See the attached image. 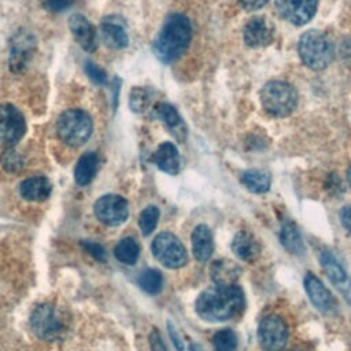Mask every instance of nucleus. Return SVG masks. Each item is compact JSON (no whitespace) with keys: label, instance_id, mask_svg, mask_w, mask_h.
Wrapping results in <instances>:
<instances>
[{"label":"nucleus","instance_id":"obj_36","mask_svg":"<svg viewBox=\"0 0 351 351\" xmlns=\"http://www.w3.org/2000/svg\"><path fill=\"white\" fill-rule=\"evenodd\" d=\"M149 347H151V351H167V348L162 340V336L156 329H154L149 333Z\"/></svg>","mask_w":351,"mask_h":351},{"label":"nucleus","instance_id":"obj_31","mask_svg":"<svg viewBox=\"0 0 351 351\" xmlns=\"http://www.w3.org/2000/svg\"><path fill=\"white\" fill-rule=\"evenodd\" d=\"M151 100V92L145 88H134L130 92V108L134 112H143Z\"/></svg>","mask_w":351,"mask_h":351},{"label":"nucleus","instance_id":"obj_35","mask_svg":"<svg viewBox=\"0 0 351 351\" xmlns=\"http://www.w3.org/2000/svg\"><path fill=\"white\" fill-rule=\"evenodd\" d=\"M44 5L53 12H60L63 10H67L74 0H43Z\"/></svg>","mask_w":351,"mask_h":351},{"label":"nucleus","instance_id":"obj_5","mask_svg":"<svg viewBox=\"0 0 351 351\" xmlns=\"http://www.w3.org/2000/svg\"><path fill=\"white\" fill-rule=\"evenodd\" d=\"M93 125L88 112L81 108H70L60 114L56 132L59 138L70 147H80L90 137Z\"/></svg>","mask_w":351,"mask_h":351},{"label":"nucleus","instance_id":"obj_22","mask_svg":"<svg viewBox=\"0 0 351 351\" xmlns=\"http://www.w3.org/2000/svg\"><path fill=\"white\" fill-rule=\"evenodd\" d=\"M52 191L51 182L48 178L38 176V177H30L25 180L19 186V193L23 199L30 202H43L49 197Z\"/></svg>","mask_w":351,"mask_h":351},{"label":"nucleus","instance_id":"obj_15","mask_svg":"<svg viewBox=\"0 0 351 351\" xmlns=\"http://www.w3.org/2000/svg\"><path fill=\"white\" fill-rule=\"evenodd\" d=\"M100 34L104 44L114 49L125 48L129 43L126 25L121 16H106L100 23Z\"/></svg>","mask_w":351,"mask_h":351},{"label":"nucleus","instance_id":"obj_40","mask_svg":"<svg viewBox=\"0 0 351 351\" xmlns=\"http://www.w3.org/2000/svg\"><path fill=\"white\" fill-rule=\"evenodd\" d=\"M189 351H204L199 344H196V343H191V346H189Z\"/></svg>","mask_w":351,"mask_h":351},{"label":"nucleus","instance_id":"obj_23","mask_svg":"<svg viewBox=\"0 0 351 351\" xmlns=\"http://www.w3.org/2000/svg\"><path fill=\"white\" fill-rule=\"evenodd\" d=\"M241 269L232 261L219 259L210 267L211 280L215 285H233L236 284Z\"/></svg>","mask_w":351,"mask_h":351},{"label":"nucleus","instance_id":"obj_26","mask_svg":"<svg viewBox=\"0 0 351 351\" xmlns=\"http://www.w3.org/2000/svg\"><path fill=\"white\" fill-rule=\"evenodd\" d=\"M241 184L252 193H265L270 189V177L262 170L251 169L243 173Z\"/></svg>","mask_w":351,"mask_h":351},{"label":"nucleus","instance_id":"obj_7","mask_svg":"<svg viewBox=\"0 0 351 351\" xmlns=\"http://www.w3.org/2000/svg\"><path fill=\"white\" fill-rule=\"evenodd\" d=\"M289 336L287 322L276 314L266 315L258 326V339L265 351H282Z\"/></svg>","mask_w":351,"mask_h":351},{"label":"nucleus","instance_id":"obj_24","mask_svg":"<svg viewBox=\"0 0 351 351\" xmlns=\"http://www.w3.org/2000/svg\"><path fill=\"white\" fill-rule=\"evenodd\" d=\"M280 241L282 244V247L293 255H302L306 251L304 243H303V237L299 232V228L296 226V223L291 219H287L282 222L281 225V230H280Z\"/></svg>","mask_w":351,"mask_h":351},{"label":"nucleus","instance_id":"obj_17","mask_svg":"<svg viewBox=\"0 0 351 351\" xmlns=\"http://www.w3.org/2000/svg\"><path fill=\"white\" fill-rule=\"evenodd\" d=\"M69 27L84 51L93 52L97 48L96 29L84 15L73 14L69 18Z\"/></svg>","mask_w":351,"mask_h":351},{"label":"nucleus","instance_id":"obj_21","mask_svg":"<svg viewBox=\"0 0 351 351\" xmlns=\"http://www.w3.org/2000/svg\"><path fill=\"white\" fill-rule=\"evenodd\" d=\"M232 251L241 261L254 262L259 256L261 245L250 232L241 230L237 232L232 240Z\"/></svg>","mask_w":351,"mask_h":351},{"label":"nucleus","instance_id":"obj_10","mask_svg":"<svg viewBox=\"0 0 351 351\" xmlns=\"http://www.w3.org/2000/svg\"><path fill=\"white\" fill-rule=\"evenodd\" d=\"M97 219L108 226H118L129 217V206L125 197L119 195H104L93 206Z\"/></svg>","mask_w":351,"mask_h":351},{"label":"nucleus","instance_id":"obj_13","mask_svg":"<svg viewBox=\"0 0 351 351\" xmlns=\"http://www.w3.org/2000/svg\"><path fill=\"white\" fill-rule=\"evenodd\" d=\"M304 291L313 306L321 313H332L336 308V299L314 273H306L303 278Z\"/></svg>","mask_w":351,"mask_h":351},{"label":"nucleus","instance_id":"obj_30","mask_svg":"<svg viewBox=\"0 0 351 351\" xmlns=\"http://www.w3.org/2000/svg\"><path fill=\"white\" fill-rule=\"evenodd\" d=\"M158 221H159V208L156 206L145 207L138 217V226L141 229V233L144 236L151 234L155 230Z\"/></svg>","mask_w":351,"mask_h":351},{"label":"nucleus","instance_id":"obj_38","mask_svg":"<svg viewBox=\"0 0 351 351\" xmlns=\"http://www.w3.org/2000/svg\"><path fill=\"white\" fill-rule=\"evenodd\" d=\"M340 222L343 228L351 233V206H346L340 210Z\"/></svg>","mask_w":351,"mask_h":351},{"label":"nucleus","instance_id":"obj_25","mask_svg":"<svg viewBox=\"0 0 351 351\" xmlns=\"http://www.w3.org/2000/svg\"><path fill=\"white\" fill-rule=\"evenodd\" d=\"M99 170V156L95 152H85L74 169V180L78 185H88Z\"/></svg>","mask_w":351,"mask_h":351},{"label":"nucleus","instance_id":"obj_19","mask_svg":"<svg viewBox=\"0 0 351 351\" xmlns=\"http://www.w3.org/2000/svg\"><path fill=\"white\" fill-rule=\"evenodd\" d=\"M192 243V254L199 262H207L214 252V237L211 229L200 223L195 226L191 234Z\"/></svg>","mask_w":351,"mask_h":351},{"label":"nucleus","instance_id":"obj_27","mask_svg":"<svg viewBox=\"0 0 351 351\" xmlns=\"http://www.w3.org/2000/svg\"><path fill=\"white\" fill-rule=\"evenodd\" d=\"M114 255L125 265H134L140 255V247L134 239L125 237L115 245Z\"/></svg>","mask_w":351,"mask_h":351},{"label":"nucleus","instance_id":"obj_4","mask_svg":"<svg viewBox=\"0 0 351 351\" xmlns=\"http://www.w3.org/2000/svg\"><path fill=\"white\" fill-rule=\"evenodd\" d=\"M261 101L266 112L284 118L293 112L298 104V93L292 85L284 81H270L261 90Z\"/></svg>","mask_w":351,"mask_h":351},{"label":"nucleus","instance_id":"obj_2","mask_svg":"<svg viewBox=\"0 0 351 351\" xmlns=\"http://www.w3.org/2000/svg\"><path fill=\"white\" fill-rule=\"evenodd\" d=\"M191 38L192 26L189 19L182 14H171L154 41V53L160 62L171 63L186 51Z\"/></svg>","mask_w":351,"mask_h":351},{"label":"nucleus","instance_id":"obj_32","mask_svg":"<svg viewBox=\"0 0 351 351\" xmlns=\"http://www.w3.org/2000/svg\"><path fill=\"white\" fill-rule=\"evenodd\" d=\"M1 163L7 171H18L23 166L22 158L14 149H8L4 152V155L1 156Z\"/></svg>","mask_w":351,"mask_h":351},{"label":"nucleus","instance_id":"obj_8","mask_svg":"<svg viewBox=\"0 0 351 351\" xmlns=\"http://www.w3.org/2000/svg\"><path fill=\"white\" fill-rule=\"evenodd\" d=\"M30 326L37 337L52 341L63 333V322L51 304H41L34 308L30 317Z\"/></svg>","mask_w":351,"mask_h":351},{"label":"nucleus","instance_id":"obj_14","mask_svg":"<svg viewBox=\"0 0 351 351\" xmlns=\"http://www.w3.org/2000/svg\"><path fill=\"white\" fill-rule=\"evenodd\" d=\"M244 43L251 48H261L271 44L274 38V26L265 16L251 18L243 29Z\"/></svg>","mask_w":351,"mask_h":351},{"label":"nucleus","instance_id":"obj_3","mask_svg":"<svg viewBox=\"0 0 351 351\" xmlns=\"http://www.w3.org/2000/svg\"><path fill=\"white\" fill-rule=\"evenodd\" d=\"M298 52L307 67L322 70L333 60L335 47L329 36L324 32L307 30L299 38Z\"/></svg>","mask_w":351,"mask_h":351},{"label":"nucleus","instance_id":"obj_18","mask_svg":"<svg viewBox=\"0 0 351 351\" xmlns=\"http://www.w3.org/2000/svg\"><path fill=\"white\" fill-rule=\"evenodd\" d=\"M154 112L156 118H159L165 126L169 129V132L180 141H185L186 138V125L184 123L182 118L180 117L178 111L169 103H156L154 107Z\"/></svg>","mask_w":351,"mask_h":351},{"label":"nucleus","instance_id":"obj_1","mask_svg":"<svg viewBox=\"0 0 351 351\" xmlns=\"http://www.w3.org/2000/svg\"><path fill=\"white\" fill-rule=\"evenodd\" d=\"M245 307L243 289L237 285H214L203 291L196 302V314L207 322H223L241 314Z\"/></svg>","mask_w":351,"mask_h":351},{"label":"nucleus","instance_id":"obj_28","mask_svg":"<svg viewBox=\"0 0 351 351\" xmlns=\"http://www.w3.org/2000/svg\"><path fill=\"white\" fill-rule=\"evenodd\" d=\"M137 282H138L140 288L149 295H156L163 288L162 273L155 269H145L144 271H141Z\"/></svg>","mask_w":351,"mask_h":351},{"label":"nucleus","instance_id":"obj_9","mask_svg":"<svg viewBox=\"0 0 351 351\" xmlns=\"http://www.w3.org/2000/svg\"><path fill=\"white\" fill-rule=\"evenodd\" d=\"M36 51V37L33 33L22 29L16 32L10 41L8 64L14 73L25 71L33 59Z\"/></svg>","mask_w":351,"mask_h":351},{"label":"nucleus","instance_id":"obj_29","mask_svg":"<svg viewBox=\"0 0 351 351\" xmlns=\"http://www.w3.org/2000/svg\"><path fill=\"white\" fill-rule=\"evenodd\" d=\"M214 351H236L237 336L230 328L221 329L213 336Z\"/></svg>","mask_w":351,"mask_h":351},{"label":"nucleus","instance_id":"obj_37","mask_svg":"<svg viewBox=\"0 0 351 351\" xmlns=\"http://www.w3.org/2000/svg\"><path fill=\"white\" fill-rule=\"evenodd\" d=\"M167 328H169V335H170V339L173 340L174 347H176L178 351H184L185 346H184V341H182L181 335H180V332L177 330V328H176L171 322H167Z\"/></svg>","mask_w":351,"mask_h":351},{"label":"nucleus","instance_id":"obj_11","mask_svg":"<svg viewBox=\"0 0 351 351\" xmlns=\"http://www.w3.org/2000/svg\"><path fill=\"white\" fill-rule=\"evenodd\" d=\"M26 123L22 112L12 104L0 106V141L7 145L16 144L25 134Z\"/></svg>","mask_w":351,"mask_h":351},{"label":"nucleus","instance_id":"obj_12","mask_svg":"<svg viewBox=\"0 0 351 351\" xmlns=\"http://www.w3.org/2000/svg\"><path fill=\"white\" fill-rule=\"evenodd\" d=\"M274 4L282 19L300 26L314 16L318 0H274Z\"/></svg>","mask_w":351,"mask_h":351},{"label":"nucleus","instance_id":"obj_6","mask_svg":"<svg viewBox=\"0 0 351 351\" xmlns=\"http://www.w3.org/2000/svg\"><path fill=\"white\" fill-rule=\"evenodd\" d=\"M155 259L169 269L182 267L188 262V254L177 236L169 232L159 233L151 245Z\"/></svg>","mask_w":351,"mask_h":351},{"label":"nucleus","instance_id":"obj_41","mask_svg":"<svg viewBox=\"0 0 351 351\" xmlns=\"http://www.w3.org/2000/svg\"><path fill=\"white\" fill-rule=\"evenodd\" d=\"M347 178H348V182H350V185H351V166H350V169H348V171H347Z\"/></svg>","mask_w":351,"mask_h":351},{"label":"nucleus","instance_id":"obj_39","mask_svg":"<svg viewBox=\"0 0 351 351\" xmlns=\"http://www.w3.org/2000/svg\"><path fill=\"white\" fill-rule=\"evenodd\" d=\"M237 1L247 11H254V10L262 8L267 3V0H237Z\"/></svg>","mask_w":351,"mask_h":351},{"label":"nucleus","instance_id":"obj_34","mask_svg":"<svg viewBox=\"0 0 351 351\" xmlns=\"http://www.w3.org/2000/svg\"><path fill=\"white\" fill-rule=\"evenodd\" d=\"M82 247L96 261H99V262H104L106 261V250L100 244L93 243V241H82Z\"/></svg>","mask_w":351,"mask_h":351},{"label":"nucleus","instance_id":"obj_33","mask_svg":"<svg viewBox=\"0 0 351 351\" xmlns=\"http://www.w3.org/2000/svg\"><path fill=\"white\" fill-rule=\"evenodd\" d=\"M85 73L89 77V80L93 81L97 85H104L107 82L106 71L93 62H86L85 63Z\"/></svg>","mask_w":351,"mask_h":351},{"label":"nucleus","instance_id":"obj_16","mask_svg":"<svg viewBox=\"0 0 351 351\" xmlns=\"http://www.w3.org/2000/svg\"><path fill=\"white\" fill-rule=\"evenodd\" d=\"M319 263L329 278V281L344 295H348L351 291V278L341 266V263L337 261V258L329 252V251H322L319 255Z\"/></svg>","mask_w":351,"mask_h":351},{"label":"nucleus","instance_id":"obj_20","mask_svg":"<svg viewBox=\"0 0 351 351\" xmlns=\"http://www.w3.org/2000/svg\"><path fill=\"white\" fill-rule=\"evenodd\" d=\"M152 162L162 171L176 176L181 169V158L177 147L173 143H162L152 155Z\"/></svg>","mask_w":351,"mask_h":351}]
</instances>
